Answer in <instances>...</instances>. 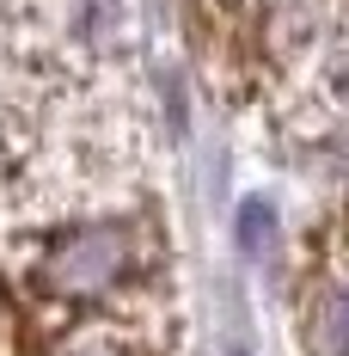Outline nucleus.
<instances>
[{"mask_svg":"<svg viewBox=\"0 0 349 356\" xmlns=\"http://www.w3.org/2000/svg\"><path fill=\"white\" fill-rule=\"evenodd\" d=\"M129 264H135V234L123 221H99V227H68L62 240H49L37 283L49 295H68V301H92L110 283H123Z\"/></svg>","mask_w":349,"mask_h":356,"instance_id":"f257e3e1","label":"nucleus"},{"mask_svg":"<svg viewBox=\"0 0 349 356\" xmlns=\"http://www.w3.org/2000/svg\"><path fill=\"white\" fill-rule=\"evenodd\" d=\"M233 240H239L245 258H270V246H276V209L264 197H245L239 215H233Z\"/></svg>","mask_w":349,"mask_h":356,"instance_id":"f03ea898","label":"nucleus"},{"mask_svg":"<svg viewBox=\"0 0 349 356\" xmlns=\"http://www.w3.org/2000/svg\"><path fill=\"white\" fill-rule=\"evenodd\" d=\"M325 344H331V356H349V295L325 301Z\"/></svg>","mask_w":349,"mask_h":356,"instance_id":"7ed1b4c3","label":"nucleus"},{"mask_svg":"<svg viewBox=\"0 0 349 356\" xmlns=\"http://www.w3.org/2000/svg\"><path fill=\"white\" fill-rule=\"evenodd\" d=\"M233 356H245V350H233Z\"/></svg>","mask_w":349,"mask_h":356,"instance_id":"20e7f679","label":"nucleus"}]
</instances>
